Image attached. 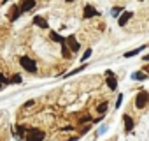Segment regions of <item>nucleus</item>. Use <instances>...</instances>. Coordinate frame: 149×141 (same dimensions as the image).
Masks as SVG:
<instances>
[{"label":"nucleus","mask_w":149,"mask_h":141,"mask_svg":"<svg viewBox=\"0 0 149 141\" xmlns=\"http://www.w3.org/2000/svg\"><path fill=\"white\" fill-rule=\"evenodd\" d=\"M105 85L111 88V90H116L118 88V78L112 70H105Z\"/></svg>","instance_id":"4"},{"label":"nucleus","mask_w":149,"mask_h":141,"mask_svg":"<svg viewBox=\"0 0 149 141\" xmlns=\"http://www.w3.org/2000/svg\"><path fill=\"white\" fill-rule=\"evenodd\" d=\"M146 78H147L146 73H133L132 74V80H135V81H144Z\"/></svg>","instance_id":"17"},{"label":"nucleus","mask_w":149,"mask_h":141,"mask_svg":"<svg viewBox=\"0 0 149 141\" xmlns=\"http://www.w3.org/2000/svg\"><path fill=\"white\" fill-rule=\"evenodd\" d=\"M147 46H149V42H147V44H142V46H139V48H135V49H132V51H126L123 56H125V58H132V56H135V55H140Z\"/></svg>","instance_id":"10"},{"label":"nucleus","mask_w":149,"mask_h":141,"mask_svg":"<svg viewBox=\"0 0 149 141\" xmlns=\"http://www.w3.org/2000/svg\"><path fill=\"white\" fill-rule=\"evenodd\" d=\"M86 67H88V63L84 62V63H83L81 67H77V69H74V70H70V73H67V74H63V76H65V78H70V76H74V74H77V73H81V70H84Z\"/></svg>","instance_id":"14"},{"label":"nucleus","mask_w":149,"mask_h":141,"mask_svg":"<svg viewBox=\"0 0 149 141\" xmlns=\"http://www.w3.org/2000/svg\"><path fill=\"white\" fill-rule=\"evenodd\" d=\"M123 123H125V132H130L135 127V122L130 115H123Z\"/></svg>","instance_id":"9"},{"label":"nucleus","mask_w":149,"mask_h":141,"mask_svg":"<svg viewBox=\"0 0 149 141\" xmlns=\"http://www.w3.org/2000/svg\"><path fill=\"white\" fill-rule=\"evenodd\" d=\"M30 106H33V101H26L25 104H23V108L26 109V108H30Z\"/></svg>","instance_id":"23"},{"label":"nucleus","mask_w":149,"mask_h":141,"mask_svg":"<svg viewBox=\"0 0 149 141\" xmlns=\"http://www.w3.org/2000/svg\"><path fill=\"white\" fill-rule=\"evenodd\" d=\"M112 16L114 18H119V13H123V7H119V6H116V7H112Z\"/></svg>","instance_id":"19"},{"label":"nucleus","mask_w":149,"mask_h":141,"mask_svg":"<svg viewBox=\"0 0 149 141\" xmlns=\"http://www.w3.org/2000/svg\"><path fill=\"white\" fill-rule=\"evenodd\" d=\"M77 139H79V137H77V136H74V137H68V139H67V141H77Z\"/></svg>","instance_id":"27"},{"label":"nucleus","mask_w":149,"mask_h":141,"mask_svg":"<svg viewBox=\"0 0 149 141\" xmlns=\"http://www.w3.org/2000/svg\"><path fill=\"white\" fill-rule=\"evenodd\" d=\"M132 16H133V13H130V11H123V14H119V18H118V25H119V27H125V25L132 20Z\"/></svg>","instance_id":"7"},{"label":"nucleus","mask_w":149,"mask_h":141,"mask_svg":"<svg viewBox=\"0 0 149 141\" xmlns=\"http://www.w3.org/2000/svg\"><path fill=\"white\" fill-rule=\"evenodd\" d=\"M107 108H109V102H102V104H98V108H97V111H98L100 115H105V111H107Z\"/></svg>","instance_id":"18"},{"label":"nucleus","mask_w":149,"mask_h":141,"mask_svg":"<svg viewBox=\"0 0 149 141\" xmlns=\"http://www.w3.org/2000/svg\"><path fill=\"white\" fill-rule=\"evenodd\" d=\"M61 55H63V58H72V51L68 49L67 44H61Z\"/></svg>","instance_id":"16"},{"label":"nucleus","mask_w":149,"mask_h":141,"mask_svg":"<svg viewBox=\"0 0 149 141\" xmlns=\"http://www.w3.org/2000/svg\"><path fill=\"white\" fill-rule=\"evenodd\" d=\"M44 139H46V132L39 127H30L26 130L25 141H44Z\"/></svg>","instance_id":"1"},{"label":"nucleus","mask_w":149,"mask_h":141,"mask_svg":"<svg viewBox=\"0 0 149 141\" xmlns=\"http://www.w3.org/2000/svg\"><path fill=\"white\" fill-rule=\"evenodd\" d=\"M142 70H146V74H147V76H149V63H146V65H144V69H142Z\"/></svg>","instance_id":"24"},{"label":"nucleus","mask_w":149,"mask_h":141,"mask_svg":"<svg viewBox=\"0 0 149 141\" xmlns=\"http://www.w3.org/2000/svg\"><path fill=\"white\" fill-rule=\"evenodd\" d=\"M61 130H74V127H72V125H67V127H63Z\"/></svg>","instance_id":"25"},{"label":"nucleus","mask_w":149,"mask_h":141,"mask_svg":"<svg viewBox=\"0 0 149 141\" xmlns=\"http://www.w3.org/2000/svg\"><path fill=\"white\" fill-rule=\"evenodd\" d=\"M97 14H98V11H97L93 6H90V4L84 6V11H83V16H84V18H93V16H97Z\"/></svg>","instance_id":"12"},{"label":"nucleus","mask_w":149,"mask_h":141,"mask_svg":"<svg viewBox=\"0 0 149 141\" xmlns=\"http://www.w3.org/2000/svg\"><path fill=\"white\" fill-rule=\"evenodd\" d=\"M19 16H21V9H19V6H13V7L9 9V20H11V21H16Z\"/></svg>","instance_id":"11"},{"label":"nucleus","mask_w":149,"mask_h":141,"mask_svg":"<svg viewBox=\"0 0 149 141\" xmlns=\"http://www.w3.org/2000/svg\"><path fill=\"white\" fill-rule=\"evenodd\" d=\"M65 44L68 46V49H70L72 53H77V51L81 49V44L77 42L76 35H68V37H67V42H65Z\"/></svg>","instance_id":"5"},{"label":"nucleus","mask_w":149,"mask_h":141,"mask_svg":"<svg viewBox=\"0 0 149 141\" xmlns=\"http://www.w3.org/2000/svg\"><path fill=\"white\" fill-rule=\"evenodd\" d=\"M33 25H35V27H39V28H42V30L49 28L47 21H46V20L42 18V16H35V18H33Z\"/></svg>","instance_id":"13"},{"label":"nucleus","mask_w":149,"mask_h":141,"mask_svg":"<svg viewBox=\"0 0 149 141\" xmlns=\"http://www.w3.org/2000/svg\"><path fill=\"white\" fill-rule=\"evenodd\" d=\"M19 65H21L25 70L32 73V74L37 73V63H35V60L30 58V56H21V58H19Z\"/></svg>","instance_id":"3"},{"label":"nucleus","mask_w":149,"mask_h":141,"mask_svg":"<svg viewBox=\"0 0 149 141\" xmlns=\"http://www.w3.org/2000/svg\"><path fill=\"white\" fill-rule=\"evenodd\" d=\"M51 39H53L54 42H60V44H65V42H67V37H61V35L56 34V32H51Z\"/></svg>","instance_id":"15"},{"label":"nucleus","mask_w":149,"mask_h":141,"mask_svg":"<svg viewBox=\"0 0 149 141\" xmlns=\"http://www.w3.org/2000/svg\"><path fill=\"white\" fill-rule=\"evenodd\" d=\"M142 60H144V62H149V53H147V55H144V56H142Z\"/></svg>","instance_id":"26"},{"label":"nucleus","mask_w":149,"mask_h":141,"mask_svg":"<svg viewBox=\"0 0 149 141\" xmlns=\"http://www.w3.org/2000/svg\"><path fill=\"white\" fill-rule=\"evenodd\" d=\"M35 7V0H23L21 2V6H19V9H21V14L23 13H28V11H32Z\"/></svg>","instance_id":"8"},{"label":"nucleus","mask_w":149,"mask_h":141,"mask_svg":"<svg viewBox=\"0 0 149 141\" xmlns=\"http://www.w3.org/2000/svg\"><path fill=\"white\" fill-rule=\"evenodd\" d=\"M121 102H123V94H119V95H118V99H116V109L121 106Z\"/></svg>","instance_id":"22"},{"label":"nucleus","mask_w":149,"mask_h":141,"mask_svg":"<svg viewBox=\"0 0 149 141\" xmlns=\"http://www.w3.org/2000/svg\"><path fill=\"white\" fill-rule=\"evenodd\" d=\"M91 53H93V51H91V48H88V49H86V51H84V55H83V56H81V62H83V63H84V62H86V60H88V58H90V56H91Z\"/></svg>","instance_id":"20"},{"label":"nucleus","mask_w":149,"mask_h":141,"mask_svg":"<svg viewBox=\"0 0 149 141\" xmlns=\"http://www.w3.org/2000/svg\"><path fill=\"white\" fill-rule=\"evenodd\" d=\"M133 104H135V108H137V109H144V108L149 104V92H146V90H140V92L135 95V101H133Z\"/></svg>","instance_id":"2"},{"label":"nucleus","mask_w":149,"mask_h":141,"mask_svg":"<svg viewBox=\"0 0 149 141\" xmlns=\"http://www.w3.org/2000/svg\"><path fill=\"white\" fill-rule=\"evenodd\" d=\"M26 130H28V127H25V125H16V127L13 129V134H14L16 139H23V141H25Z\"/></svg>","instance_id":"6"},{"label":"nucleus","mask_w":149,"mask_h":141,"mask_svg":"<svg viewBox=\"0 0 149 141\" xmlns=\"http://www.w3.org/2000/svg\"><path fill=\"white\" fill-rule=\"evenodd\" d=\"M2 87H4V85H2V81H0V90H2Z\"/></svg>","instance_id":"28"},{"label":"nucleus","mask_w":149,"mask_h":141,"mask_svg":"<svg viewBox=\"0 0 149 141\" xmlns=\"http://www.w3.org/2000/svg\"><path fill=\"white\" fill-rule=\"evenodd\" d=\"M11 83H13V85H14V83H21V76H19V74H14V76L11 78Z\"/></svg>","instance_id":"21"}]
</instances>
